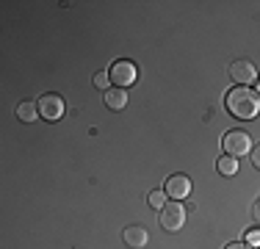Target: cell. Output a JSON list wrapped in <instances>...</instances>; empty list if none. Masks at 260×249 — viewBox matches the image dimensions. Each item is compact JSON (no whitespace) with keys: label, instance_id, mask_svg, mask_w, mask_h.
Instances as JSON below:
<instances>
[{"label":"cell","instance_id":"obj_7","mask_svg":"<svg viewBox=\"0 0 260 249\" xmlns=\"http://www.w3.org/2000/svg\"><path fill=\"white\" fill-rule=\"evenodd\" d=\"M122 241L127 244V249H144L150 244V233L141 224H130V227H125V233H122Z\"/></svg>","mask_w":260,"mask_h":249},{"label":"cell","instance_id":"obj_8","mask_svg":"<svg viewBox=\"0 0 260 249\" xmlns=\"http://www.w3.org/2000/svg\"><path fill=\"white\" fill-rule=\"evenodd\" d=\"M166 194L172 199H185L191 194V180L188 174H172L169 180H166Z\"/></svg>","mask_w":260,"mask_h":249},{"label":"cell","instance_id":"obj_17","mask_svg":"<svg viewBox=\"0 0 260 249\" xmlns=\"http://www.w3.org/2000/svg\"><path fill=\"white\" fill-rule=\"evenodd\" d=\"M252 216H255V222H260V199L252 205Z\"/></svg>","mask_w":260,"mask_h":249},{"label":"cell","instance_id":"obj_10","mask_svg":"<svg viewBox=\"0 0 260 249\" xmlns=\"http://www.w3.org/2000/svg\"><path fill=\"white\" fill-rule=\"evenodd\" d=\"M17 116H20L22 122H34V119H39V105L30 103V100H25V103L17 105Z\"/></svg>","mask_w":260,"mask_h":249},{"label":"cell","instance_id":"obj_2","mask_svg":"<svg viewBox=\"0 0 260 249\" xmlns=\"http://www.w3.org/2000/svg\"><path fill=\"white\" fill-rule=\"evenodd\" d=\"M221 147H224V155L241 158V155H246L252 149L249 133H244V130H230V133H224V139H221Z\"/></svg>","mask_w":260,"mask_h":249},{"label":"cell","instance_id":"obj_3","mask_svg":"<svg viewBox=\"0 0 260 249\" xmlns=\"http://www.w3.org/2000/svg\"><path fill=\"white\" fill-rule=\"evenodd\" d=\"M160 227L169 230V233H175V230H180L185 224V208L180 202H166L164 208H160Z\"/></svg>","mask_w":260,"mask_h":249},{"label":"cell","instance_id":"obj_6","mask_svg":"<svg viewBox=\"0 0 260 249\" xmlns=\"http://www.w3.org/2000/svg\"><path fill=\"white\" fill-rule=\"evenodd\" d=\"M230 78L238 86H249V83H255V80H257V70H255L252 61L238 58V61H233V64H230Z\"/></svg>","mask_w":260,"mask_h":249},{"label":"cell","instance_id":"obj_14","mask_svg":"<svg viewBox=\"0 0 260 249\" xmlns=\"http://www.w3.org/2000/svg\"><path fill=\"white\" fill-rule=\"evenodd\" d=\"M246 244H260V230H252V233L246 235Z\"/></svg>","mask_w":260,"mask_h":249},{"label":"cell","instance_id":"obj_1","mask_svg":"<svg viewBox=\"0 0 260 249\" xmlns=\"http://www.w3.org/2000/svg\"><path fill=\"white\" fill-rule=\"evenodd\" d=\"M224 103H227V111L238 119H255L260 114V95L252 91L249 86H235Z\"/></svg>","mask_w":260,"mask_h":249},{"label":"cell","instance_id":"obj_16","mask_svg":"<svg viewBox=\"0 0 260 249\" xmlns=\"http://www.w3.org/2000/svg\"><path fill=\"white\" fill-rule=\"evenodd\" d=\"M224 249H249V244H246V241H233V244H227Z\"/></svg>","mask_w":260,"mask_h":249},{"label":"cell","instance_id":"obj_15","mask_svg":"<svg viewBox=\"0 0 260 249\" xmlns=\"http://www.w3.org/2000/svg\"><path fill=\"white\" fill-rule=\"evenodd\" d=\"M252 164H255V169H260V144L252 149Z\"/></svg>","mask_w":260,"mask_h":249},{"label":"cell","instance_id":"obj_5","mask_svg":"<svg viewBox=\"0 0 260 249\" xmlns=\"http://www.w3.org/2000/svg\"><path fill=\"white\" fill-rule=\"evenodd\" d=\"M108 75H111V83H114L116 89H127V86L136 80V75H139V72H136L133 61H116V64L111 67Z\"/></svg>","mask_w":260,"mask_h":249},{"label":"cell","instance_id":"obj_4","mask_svg":"<svg viewBox=\"0 0 260 249\" xmlns=\"http://www.w3.org/2000/svg\"><path fill=\"white\" fill-rule=\"evenodd\" d=\"M36 105H39V116L47 122H58L64 116V100H61V95H42Z\"/></svg>","mask_w":260,"mask_h":249},{"label":"cell","instance_id":"obj_12","mask_svg":"<svg viewBox=\"0 0 260 249\" xmlns=\"http://www.w3.org/2000/svg\"><path fill=\"white\" fill-rule=\"evenodd\" d=\"M147 202H150L152 208H164V205H166V191H150Z\"/></svg>","mask_w":260,"mask_h":249},{"label":"cell","instance_id":"obj_9","mask_svg":"<svg viewBox=\"0 0 260 249\" xmlns=\"http://www.w3.org/2000/svg\"><path fill=\"white\" fill-rule=\"evenodd\" d=\"M103 100H105V105H108L111 111H122L127 105V91L125 89H116V86H114V89H108L103 95Z\"/></svg>","mask_w":260,"mask_h":249},{"label":"cell","instance_id":"obj_11","mask_svg":"<svg viewBox=\"0 0 260 249\" xmlns=\"http://www.w3.org/2000/svg\"><path fill=\"white\" fill-rule=\"evenodd\" d=\"M216 169H219L224 177H233L235 172H238V158H230V155H221L219 161H216Z\"/></svg>","mask_w":260,"mask_h":249},{"label":"cell","instance_id":"obj_13","mask_svg":"<svg viewBox=\"0 0 260 249\" xmlns=\"http://www.w3.org/2000/svg\"><path fill=\"white\" fill-rule=\"evenodd\" d=\"M91 80H94V86H97V89L108 91V83H111V75H108V72H97Z\"/></svg>","mask_w":260,"mask_h":249}]
</instances>
